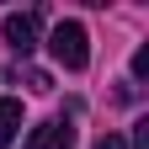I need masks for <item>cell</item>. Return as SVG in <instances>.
Masks as SVG:
<instances>
[{"label":"cell","mask_w":149,"mask_h":149,"mask_svg":"<svg viewBox=\"0 0 149 149\" xmlns=\"http://www.w3.org/2000/svg\"><path fill=\"white\" fill-rule=\"evenodd\" d=\"M48 53L64 69H85L91 64V37H85V27L80 22H59V27L48 32Z\"/></svg>","instance_id":"6da1fadb"},{"label":"cell","mask_w":149,"mask_h":149,"mask_svg":"<svg viewBox=\"0 0 149 149\" xmlns=\"http://www.w3.org/2000/svg\"><path fill=\"white\" fill-rule=\"evenodd\" d=\"M0 32H6V43L16 53H32L37 37H43V16H37V11H11L6 22H0Z\"/></svg>","instance_id":"7a4b0ae2"},{"label":"cell","mask_w":149,"mask_h":149,"mask_svg":"<svg viewBox=\"0 0 149 149\" xmlns=\"http://www.w3.org/2000/svg\"><path fill=\"white\" fill-rule=\"evenodd\" d=\"M27 149H74V128L69 123H37L27 133Z\"/></svg>","instance_id":"3957f363"},{"label":"cell","mask_w":149,"mask_h":149,"mask_svg":"<svg viewBox=\"0 0 149 149\" xmlns=\"http://www.w3.org/2000/svg\"><path fill=\"white\" fill-rule=\"evenodd\" d=\"M16 128H22V101H16V96H0V149L16 139Z\"/></svg>","instance_id":"277c9868"},{"label":"cell","mask_w":149,"mask_h":149,"mask_svg":"<svg viewBox=\"0 0 149 149\" xmlns=\"http://www.w3.org/2000/svg\"><path fill=\"white\" fill-rule=\"evenodd\" d=\"M133 80H149V48L133 53Z\"/></svg>","instance_id":"5b68a950"},{"label":"cell","mask_w":149,"mask_h":149,"mask_svg":"<svg viewBox=\"0 0 149 149\" xmlns=\"http://www.w3.org/2000/svg\"><path fill=\"white\" fill-rule=\"evenodd\" d=\"M133 149H149V123H139V128H133Z\"/></svg>","instance_id":"8992f818"},{"label":"cell","mask_w":149,"mask_h":149,"mask_svg":"<svg viewBox=\"0 0 149 149\" xmlns=\"http://www.w3.org/2000/svg\"><path fill=\"white\" fill-rule=\"evenodd\" d=\"M96 149H128V144H123L117 133H101V139H96Z\"/></svg>","instance_id":"52a82bcc"}]
</instances>
